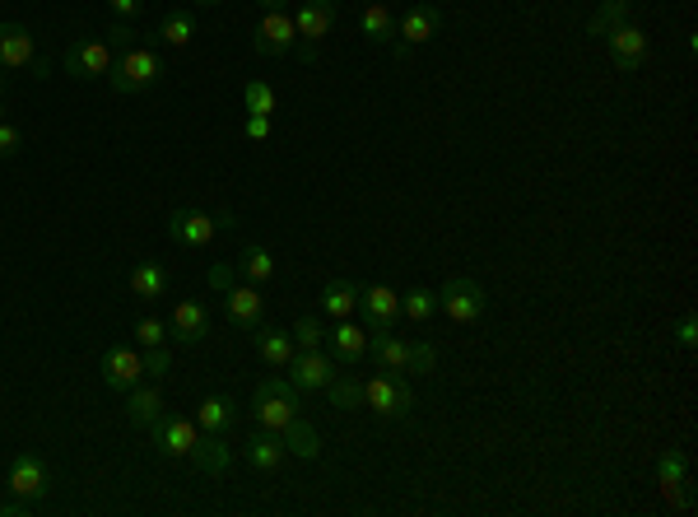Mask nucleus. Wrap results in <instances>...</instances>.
Returning <instances> with one entry per match:
<instances>
[{
  "mask_svg": "<svg viewBox=\"0 0 698 517\" xmlns=\"http://www.w3.org/2000/svg\"><path fill=\"white\" fill-rule=\"evenodd\" d=\"M359 308H363L368 331H391L396 317H401V294L391 285H368V289H359Z\"/></svg>",
  "mask_w": 698,
  "mask_h": 517,
  "instance_id": "ddd939ff",
  "label": "nucleus"
},
{
  "mask_svg": "<svg viewBox=\"0 0 698 517\" xmlns=\"http://www.w3.org/2000/svg\"><path fill=\"white\" fill-rule=\"evenodd\" d=\"M368 350H373V359L387 368V373H401L405 359H410V345H405L401 336H391V331H373V336H368Z\"/></svg>",
  "mask_w": 698,
  "mask_h": 517,
  "instance_id": "a878e982",
  "label": "nucleus"
},
{
  "mask_svg": "<svg viewBox=\"0 0 698 517\" xmlns=\"http://www.w3.org/2000/svg\"><path fill=\"white\" fill-rule=\"evenodd\" d=\"M108 47H112V52H117V47H121V52H131V47H140V42H135V28H126V24H117V28H112V33H108Z\"/></svg>",
  "mask_w": 698,
  "mask_h": 517,
  "instance_id": "c03bdc74",
  "label": "nucleus"
},
{
  "mask_svg": "<svg viewBox=\"0 0 698 517\" xmlns=\"http://www.w3.org/2000/svg\"><path fill=\"white\" fill-rule=\"evenodd\" d=\"M605 42H610V61H615L619 75H638L647 61V33L638 24H619L605 33Z\"/></svg>",
  "mask_w": 698,
  "mask_h": 517,
  "instance_id": "1a4fd4ad",
  "label": "nucleus"
},
{
  "mask_svg": "<svg viewBox=\"0 0 698 517\" xmlns=\"http://www.w3.org/2000/svg\"><path fill=\"white\" fill-rule=\"evenodd\" d=\"M205 280H210V289H219V294H229V289L238 285V271H233L229 261H215V266H210V275H205Z\"/></svg>",
  "mask_w": 698,
  "mask_h": 517,
  "instance_id": "ea45409f",
  "label": "nucleus"
},
{
  "mask_svg": "<svg viewBox=\"0 0 698 517\" xmlns=\"http://www.w3.org/2000/svg\"><path fill=\"white\" fill-rule=\"evenodd\" d=\"M489 299H484V285L475 275H457V280H447L443 294H438V313H447V322H457V327H470V322H480Z\"/></svg>",
  "mask_w": 698,
  "mask_h": 517,
  "instance_id": "7ed1b4c3",
  "label": "nucleus"
},
{
  "mask_svg": "<svg viewBox=\"0 0 698 517\" xmlns=\"http://www.w3.org/2000/svg\"><path fill=\"white\" fill-rule=\"evenodd\" d=\"M168 364H173V354L163 350V345H149V350H145V378H163Z\"/></svg>",
  "mask_w": 698,
  "mask_h": 517,
  "instance_id": "a19ab883",
  "label": "nucleus"
},
{
  "mask_svg": "<svg viewBox=\"0 0 698 517\" xmlns=\"http://www.w3.org/2000/svg\"><path fill=\"white\" fill-rule=\"evenodd\" d=\"M168 331H173L177 345H201L205 336H210V313H205V303L182 299L173 308V322H168Z\"/></svg>",
  "mask_w": 698,
  "mask_h": 517,
  "instance_id": "f3484780",
  "label": "nucleus"
},
{
  "mask_svg": "<svg viewBox=\"0 0 698 517\" xmlns=\"http://www.w3.org/2000/svg\"><path fill=\"white\" fill-rule=\"evenodd\" d=\"M401 313L410 317V322H429V317L438 313V294H433V289H410V294H401Z\"/></svg>",
  "mask_w": 698,
  "mask_h": 517,
  "instance_id": "f704fd0d",
  "label": "nucleus"
},
{
  "mask_svg": "<svg viewBox=\"0 0 698 517\" xmlns=\"http://www.w3.org/2000/svg\"><path fill=\"white\" fill-rule=\"evenodd\" d=\"M363 406H373L377 415H387V420H405V415L415 410V392H410L405 378L387 373V378L363 382Z\"/></svg>",
  "mask_w": 698,
  "mask_h": 517,
  "instance_id": "20e7f679",
  "label": "nucleus"
},
{
  "mask_svg": "<svg viewBox=\"0 0 698 517\" xmlns=\"http://www.w3.org/2000/svg\"><path fill=\"white\" fill-rule=\"evenodd\" d=\"M38 61V38L24 24H0V70H28Z\"/></svg>",
  "mask_w": 698,
  "mask_h": 517,
  "instance_id": "2eb2a0df",
  "label": "nucleus"
},
{
  "mask_svg": "<svg viewBox=\"0 0 698 517\" xmlns=\"http://www.w3.org/2000/svg\"><path fill=\"white\" fill-rule=\"evenodd\" d=\"M629 0H605L601 10L591 14L587 19V33L591 38H605V33H610V28H619V24H629Z\"/></svg>",
  "mask_w": 698,
  "mask_h": 517,
  "instance_id": "7c9ffc66",
  "label": "nucleus"
},
{
  "mask_svg": "<svg viewBox=\"0 0 698 517\" xmlns=\"http://www.w3.org/2000/svg\"><path fill=\"white\" fill-rule=\"evenodd\" d=\"M131 294L135 299H163L168 294V271H163L159 261H140L131 271Z\"/></svg>",
  "mask_w": 698,
  "mask_h": 517,
  "instance_id": "cd10ccee",
  "label": "nucleus"
},
{
  "mask_svg": "<svg viewBox=\"0 0 698 517\" xmlns=\"http://www.w3.org/2000/svg\"><path fill=\"white\" fill-rule=\"evenodd\" d=\"M438 24H443V10L438 5H415V10H405V19L396 28H401V42H396V56H410V47H419V42H429L433 33H438Z\"/></svg>",
  "mask_w": 698,
  "mask_h": 517,
  "instance_id": "4468645a",
  "label": "nucleus"
},
{
  "mask_svg": "<svg viewBox=\"0 0 698 517\" xmlns=\"http://www.w3.org/2000/svg\"><path fill=\"white\" fill-rule=\"evenodd\" d=\"M256 5H261V10H284L289 0H256Z\"/></svg>",
  "mask_w": 698,
  "mask_h": 517,
  "instance_id": "de8ad7c7",
  "label": "nucleus"
},
{
  "mask_svg": "<svg viewBox=\"0 0 698 517\" xmlns=\"http://www.w3.org/2000/svg\"><path fill=\"white\" fill-rule=\"evenodd\" d=\"M0 98H5V84H0Z\"/></svg>",
  "mask_w": 698,
  "mask_h": 517,
  "instance_id": "8fccbe9b",
  "label": "nucleus"
},
{
  "mask_svg": "<svg viewBox=\"0 0 698 517\" xmlns=\"http://www.w3.org/2000/svg\"><path fill=\"white\" fill-rule=\"evenodd\" d=\"M336 378V359L326 350H294L289 359V382L298 392H326V382Z\"/></svg>",
  "mask_w": 698,
  "mask_h": 517,
  "instance_id": "6e6552de",
  "label": "nucleus"
},
{
  "mask_svg": "<svg viewBox=\"0 0 698 517\" xmlns=\"http://www.w3.org/2000/svg\"><path fill=\"white\" fill-rule=\"evenodd\" d=\"M19 150H24V136H19V126L0 122V159H14Z\"/></svg>",
  "mask_w": 698,
  "mask_h": 517,
  "instance_id": "79ce46f5",
  "label": "nucleus"
},
{
  "mask_svg": "<svg viewBox=\"0 0 698 517\" xmlns=\"http://www.w3.org/2000/svg\"><path fill=\"white\" fill-rule=\"evenodd\" d=\"M294 28H298V38L317 47V42L336 28V5H331V0H303V5H298Z\"/></svg>",
  "mask_w": 698,
  "mask_h": 517,
  "instance_id": "a211bd4d",
  "label": "nucleus"
},
{
  "mask_svg": "<svg viewBox=\"0 0 698 517\" xmlns=\"http://www.w3.org/2000/svg\"><path fill=\"white\" fill-rule=\"evenodd\" d=\"M289 336H294L298 350H322L326 345V327L317 322V317H298V327L289 331Z\"/></svg>",
  "mask_w": 698,
  "mask_h": 517,
  "instance_id": "e433bc0d",
  "label": "nucleus"
},
{
  "mask_svg": "<svg viewBox=\"0 0 698 517\" xmlns=\"http://www.w3.org/2000/svg\"><path fill=\"white\" fill-rule=\"evenodd\" d=\"M159 415H163L159 387H145V382H140V387H131V392H126V420H131L135 429H149V424L159 420Z\"/></svg>",
  "mask_w": 698,
  "mask_h": 517,
  "instance_id": "5701e85b",
  "label": "nucleus"
},
{
  "mask_svg": "<svg viewBox=\"0 0 698 517\" xmlns=\"http://www.w3.org/2000/svg\"><path fill=\"white\" fill-rule=\"evenodd\" d=\"M256 56H284L298 47V28H294V14L284 10H266L261 24H256V38H252Z\"/></svg>",
  "mask_w": 698,
  "mask_h": 517,
  "instance_id": "423d86ee",
  "label": "nucleus"
},
{
  "mask_svg": "<svg viewBox=\"0 0 698 517\" xmlns=\"http://www.w3.org/2000/svg\"><path fill=\"white\" fill-rule=\"evenodd\" d=\"M219 233V219L205 210H173L168 215V238L177 247H210Z\"/></svg>",
  "mask_w": 698,
  "mask_h": 517,
  "instance_id": "f8f14e48",
  "label": "nucleus"
},
{
  "mask_svg": "<svg viewBox=\"0 0 698 517\" xmlns=\"http://www.w3.org/2000/svg\"><path fill=\"white\" fill-rule=\"evenodd\" d=\"M196 5H224V0H196Z\"/></svg>",
  "mask_w": 698,
  "mask_h": 517,
  "instance_id": "09e8293b",
  "label": "nucleus"
},
{
  "mask_svg": "<svg viewBox=\"0 0 698 517\" xmlns=\"http://www.w3.org/2000/svg\"><path fill=\"white\" fill-rule=\"evenodd\" d=\"M135 341L145 345V350L149 345H163L168 341V327H163L159 317H140V322H135Z\"/></svg>",
  "mask_w": 698,
  "mask_h": 517,
  "instance_id": "58836bf2",
  "label": "nucleus"
},
{
  "mask_svg": "<svg viewBox=\"0 0 698 517\" xmlns=\"http://www.w3.org/2000/svg\"><path fill=\"white\" fill-rule=\"evenodd\" d=\"M657 480H661V494L671 490V485H680V480H689V452H680V448L661 452V462H657Z\"/></svg>",
  "mask_w": 698,
  "mask_h": 517,
  "instance_id": "2f4dec72",
  "label": "nucleus"
},
{
  "mask_svg": "<svg viewBox=\"0 0 698 517\" xmlns=\"http://www.w3.org/2000/svg\"><path fill=\"white\" fill-rule=\"evenodd\" d=\"M149 434H154L163 457H191L201 429H196V420H187V415H159V420L149 424Z\"/></svg>",
  "mask_w": 698,
  "mask_h": 517,
  "instance_id": "9b49d317",
  "label": "nucleus"
},
{
  "mask_svg": "<svg viewBox=\"0 0 698 517\" xmlns=\"http://www.w3.org/2000/svg\"><path fill=\"white\" fill-rule=\"evenodd\" d=\"M233 420H238V406H233L229 396H205L201 406H196V429L201 434H224Z\"/></svg>",
  "mask_w": 698,
  "mask_h": 517,
  "instance_id": "b1692460",
  "label": "nucleus"
},
{
  "mask_svg": "<svg viewBox=\"0 0 698 517\" xmlns=\"http://www.w3.org/2000/svg\"><path fill=\"white\" fill-rule=\"evenodd\" d=\"M196 38V14L191 10H168L159 24V42H168V47H187V42Z\"/></svg>",
  "mask_w": 698,
  "mask_h": 517,
  "instance_id": "c756f323",
  "label": "nucleus"
},
{
  "mask_svg": "<svg viewBox=\"0 0 698 517\" xmlns=\"http://www.w3.org/2000/svg\"><path fill=\"white\" fill-rule=\"evenodd\" d=\"M191 466H196L201 476H224V471L233 466V452H229V443H224V434H201L196 438Z\"/></svg>",
  "mask_w": 698,
  "mask_h": 517,
  "instance_id": "412c9836",
  "label": "nucleus"
},
{
  "mask_svg": "<svg viewBox=\"0 0 698 517\" xmlns=\"http://www.w3.org/2000/svg\"><path fill=\"white\" fill-rule=\"evenodd\" d=\"M5 485H10L14 499L38 504V499H47V490H52V471H47V462H42L38 452H19V457L10 462V476H5Z\"/></svg>",
  "mask_w": 698,
  "mask_h": 517,
  "instance_id": "39448f33",
  "label": "nucleus"
},
{
  "mask_svg": "<svg viewBox=\"0 0 698 517\" xmlns=\"http://www.w3.org/2000/svg\"><path fill=\"white\" fill-rule=\"evenodd\" d=\"M242 136L256 140V145H261V140H270V117H256V112H247V126H242Z\"/></svg>",
  "mask_w": 698,
  "mask_h": 517,
  "instance_id": "37998d69",
  "label": "nucleus"
},
{
  "mask_svg": "<svg viewBox=\"0 0 698 517\" xmlns=\"http://www.w3.org/2000/svg\"><path fill=\"white\" fill-rule=\"evenodd\" d=\"M326 345H331V354H336L340 364H363V354H368V331L340 317L336 327L326 331Z\"/></svg>",
  "mask_w": 698,
  "mask_h": 517,
  "instance_id": "4be33fe9",
  "label": "nucleus"
},
{
  "mask_svg": "<svg viewBox=\"0 0 698 517\" xmlns=\"http://www.w3.org/2000/svg\"><path fill=\"white\" fill-rule=\"evenodd\" d=\"M284 448L294 452V457H303V462H317V452H322V438H317V429H312L303 415H294V420L280 429Z\"/></svg>",
  "mask_w": 698,
  "mask_h": 517,
  "instance_id": "393cba45",
  "label": "nucleus"
},
{
  "mask_svg": "<svg viewBox=\"0 0 698 517\" xmlns=\"http://www.w3.org/2000/svg\"><path fill=\"white\" fill-rule=\"evenodd\" d=\"M261 308H266L261 285H233L229 294H224V313H229V322L238 331H256V327H261Z\"/></svg>",
  "mask_w": 698,
  "mask_h": 517,
  "instance_id": "dca6fc26",
  "label": "nucleus"
},
{
  "mask_svg": "<svg viewBox=\"0 0 698 517\" xmlns=\"http://www.w3.org/2000/svg\"><path fill=\"white\" fill-rule=\"evenodd\" d=\"M103 382H108L112 392H131L145 382V354L131 350V345H112L103 354Z\"/></svg>",
  "mask_w": 698,
  "mask_h": 517,
  "instance_id": "9d476101",
  "label": "nucleus"
},
{
  "mask_svg": "<svg viewBox=\"0 0 698 517\" xmlns=\"http://www.w3.org/2000/svg\"><path fill=\"white\" fill-rule=\"evenodd\" d=\"M112 5V14H117V19H135V14L145 10V0H108Z\"/></svg>",
  "mask_w": 698,
  "mask_h": 517,
  "instance_id": "49530a36",
  "label": "nucleus"
},
{
  "mask_svg": "<svg viewBox=\"0 0 698 517\" xmlns=\"http://www.w3.org/2000/svg\"><path fill=\"white\" fill-rule=\"evenodd\" d=\"M108 80L117 94H140V89H154L163 80V56L149 52V47H131L121 52V61H112Z\"/></svg>",
  "mask_w": 698,
  "mask_h": 517,
  "instance_id": "f03ea898",
  "label": "nucleus"
},
{
  "mask_svg": "<svg viewBox=\"0 0 698 517\" xmlns=\"http://www.w3.org/2000/svg\"><path fill=\"white\" fill-rule=\"evenodd\" d=\"M112 70V47L103 38H84L66 47V75L75 80H103Z\"/></svg>",
  "mask_w": 698,
  "mask_h": 517,
  "instance_id": "0eeeda50",
  "label": "nucleus"
},
{
  "mask_svg": "<svg viewBox=\"0 0 698 517\" xmlns=\"http://www.w3.org/2000/svg\"><path fill=\"white\" fill-rule=\"evenodd\" d=\"M242 275H247V285H266L270 275H275V257H270L266 247H247L242 252Z\"/></svg>",
  "mask_w": 698,
  "mask_h": 517,
  "instance_id": "72a5a7b5",
  "label": "nucleus"
},
{
  "mask_svg": "<svg viewBox=\"0 0 698 517\" xmlns=\"http://www.w3.org/2000/svg\"><path fill=\"white\" fill-rule=\"evenodd\" d=\"M252 415H256V429L280 434L284 424L298 415V387L289 378H266L252 396Z\"/></svg>",
  "mask_w": 698,
  "mask_h": 517,
  "instance_id": "f257e3e1",
  "label": "nucleus"
},
{
  "mask_svg": "<svg viewBox=\"0 0 698 517\" xmlns=\"http://www.w3.org/2000/svg\"><path fill=\"white\" fill-rule=\"evenodd\" d=\"M675 341L685 345V350H694V341H698V322H694V313L680 317V331H675Z\"/></svg>",
  "mask_w": 698,
  "mask_h": 517,
  "instance_id": "a18cd8bd",
  "label": "nucleus"
},
{
  "mask_svg": "<svg viewBox=\"0 0 698 517\" xmlns=\"http://www.w3.org/2000/svg\"><path fill=\"white\" fill-rule=\"evenodd\" d=\"M242 103H247V112H256V117H270V112H275V89H270L266 80H247L242 84Z\"/></svg>",
  "mask_w": 698,
  "mask_h": 517,
  "instance_id": "c9c22d12",
  "label": "nucleus"
},
{
  "mask_svg": "<svg viewBox=\"0 0 698 517\" xmlns=\"http://www.w3.org/2000/svg\"><path fill=\"white\" fill-rule=\"evenodd\" d=\"M317 303H322L326 317H336V322H340V317H349L354 308H359V285H354V280H331Z\"/></svg>",
  "mask_w": 698,
  "mask_h": 517,
  "instance_id": "bb28decb",
  "label": "nucleus"
},
{
  "mask_svg": "<svg viewBox=\"0 0 698 517\" xmlns=\"http://www.w3.org/2000/svg\"><path fill=\"white\" fill-rule=\"evenodd\" d=\"M359 28H363V38L368 42H391L396 38V19H391V10L382 5V0H373V5L359 14Z\"/></svg>",
  "mask_w": 698,
  "mask_h": 517,
  "instance_id": "c85d7f7f",
  "label": "nucleus"
},
{
  "mask_svg": "<svg viewBox=\"0 0 698 517\" xmlns=\"http://www.w3.org/2000/svg\"><path fill=\"white\" fill-rule=\"evenodd\" d=\"M326 396L336 410H359L363 406V382L359 378H331L326 382Z\"/></svg>",
  "mask_w": 698,
  "mask_h": 517,
  "instance_id": "473e14b6",
  "label": "nucleus"
},
{
  "mask_svg": "<svg viewBox=\"0 0 698 517\" xmlns=\"http://www.w3.org/2000/svg\"><path fill=\"white\" fill-rule=\"evenodd\" d=\"M252 345H256V354H261V364L266 368H289V359H294V350H298L289 331L266 327V322L252 331Z\"/></svg>",
  "mask_w": 698,
  "mask_h": 517,
  "instance_id": "aec40b11",
  "label": "nucleus"
},
{
  "mask_svg": "<svg viewBox=\"0 0 698 517\" xmlns=\"http://www.w3.org/2000/svg\"><path fill=\"white\" fill-rule=\"evenodd\" d=\"M284 457H289V448H284V438H280V434H270V429H256V434L247 438V466H252V471H261V476L280 471Z\"/></svg>",
  "mask_w": 698,
  "mask_h": 517,
  "instance_id": "6ab92c4d",
  "label": "nucleus"
},
{
  "mask_svg": "<svg viewBox=\"0 0 698 517\" xmlns=\"http://www.w3.org/2000/svg\"><path fill=\"white\" fill-rule=\"evenodd\" d=\"M405 368H415V373H433V368H438V350H433L429 341H415V345H410Z\"/></svg>",
  "mask_w": 698,
  "mask_h": 517,
  "instance_id": "4c0bfd02",
  "label": "nucleus"
}]
</instances>
